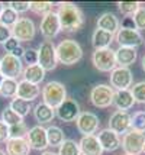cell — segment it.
<instances>
[{
    "label": "cell",
    "mask_w": 145,
    "mask_h": 155,
    "mask_svg": "<svg viewBox=\"0 0 145 155\" xmlns=\"http://www.w3.org/2000/svg\"><path fill=\"white\" fill-rule=\"evenodd\" d=\"M124 155H126V154H124Z\"/></svg>",
    "instance_id": "obj_51"
},
{
    "label": "cell",
    "mask_w": 145,
    "mask_h": 155,
    "mask_svg": "<svg viewBox=\"0 0 145 155\" xmlns=\"http://www.w3.org/2000/svg\"><path fill=\"white\" fill-rule=\"evenodd\" d=\"M42 99L44 103H47L52 109L60 107L64 101L67 100V90L65 86L60 81H48L42 87Z\"/></svg>",
    "instance_id": "obj_3"
},
{
    "label": "cell",
    "mask_w": 145,
    "mask_h": 155,
    "mask_svg": "<svg viewBox=\"0 0 145 155\" xmlns=\"http://www.w3.org/2000/svg\"><path fill=\"white\" fill-rule=\"evenodd\" d=\"M115 55H116L117 65L125 68L132 65L138 58V52H137L135 48H126V47H119L115 51Z\"/></svg>",
    "instance_id": "obj_21"
},
{
    "label": "cell",
    "mask_w": 145,
    "mask_h": 155,
    "mask_svg": "<svg viewBox=\"0 0 145 155\" xmlns=\"http://www.w3.org/2000/svg\"><path fill=\"white\" fill-rule=\"evenodd\" d=\"M7 6H10L15 12L18 13H25L29 10V3L28 2H10Z\"/></svg>",
    "instance_id": "obj_40"
},
{
    "label": "cell",
    "mask_w": 145,
    "mask_h": 155,
    "mask_svg": "<svg viewBox=\"0 0 145 155\" xmlns=\"http://www.w3.org/2000/svg\"><path fill=\"white\" fill-rule=\"evenodd\" d=\"M9 107L12 109L13 112H16V113L21 116V117H25V116L29 115V112L32 110V107H31V103H29V101H26V100H22V99H19V97H15V99H12L10 104H9Z\"/></svg>",
    "instance_id": "obj_30"
},
{
    "label": "cell",
    "mask_w": 145,
    "mask_h": 155,
    "mask_svg": "<svg viewBox=\"0 0 145 155\" xmlns=\"http://www.w3.org/2000/svg\"><path fill=\"white\" fill-rule=\"evenodd\" d=\"M142 71L145 73V55H144V58H142Z\"/></svg>",
    "instance_id": "obj_46"
},
{
    "label": "cell",
    "mask_w": 145,
    "mask_h": 155,
    "mask_svg": "<svg viewBox=\"0 0 145 155\" xmlns=\"http://www.w3.org/2000/svg\"><path fill=\"white\" fill-rule=\"evenodd\" d=\"M36 29H35V23L32 19L29 18H21L16 22V25L12 28V36L19 42H29L35 38Z\"/></svg>",
    "instance_id": "obj_9"
},
{
    "label": "cell",
    "mask_w": 145,
    "mask_h": 155,
    "mask_svg": "<svg viewBox=\"0 0 145 155\" xmlns=\"http://www.w3.org/2000/svg\"><path fill=\"white\" fill-rule=\"evenodd\" d=\"M3 47H5V51H6V54H13V51L21 47V44H19V41L15 39L13 36H12V38L7 41V42L5 44V45H3Z\"/></svg>",
    "instance_id": "obj_42"
},
{
    "label": "cell",
    "mask_w": 145,
    "mask_h": 155,
    "mask_svg": "<svg viewBox=\"0 0 145 155\" xmlns=\"http://www.w3.org/2000/svg\"><path fill=\"white\" fill-rule=\"evenodd\" d=\"M58 155H81L80 145L74 139H65L58 149Z\"/></svg>",
    "instance_id": "obj_31"
},
{
    "label": "cell",
    "mask_w": 145,
    "mask_h": 155,
    "mask_svg": "<svg viewBox=\"0 0 145 155\" xmlns=\"http://www.w3.org/2000/svg\"><path fill=\"white\" fill-rule=\"evenodd\" d=\"M0 155H7V154L5 152V151H2V149H0Z\"/></svg>",
    "instance_id": "obj_49"
},
{
    "label": "cell",
    "mask_w": 145,
    "mask_h": 155,
    "mask_svg": "<svg viewBox=\"0 0 145 155\" xmlns=\"http://www.w3.org/2000/svg\"><path fill=\"white\" fill-rule=\"evenodd\" d=\"M52 3L51 2H31L29 3V10H32L36 15H48L52 12Z\"/></svg>",
    "instance_id": "obj_32"
},
{
    "label": "cell",
    "mask_w": 145,
    "mask_h": 155,
    "mask_svg": "<svg viewBox=\"0 0 145 155\" xmlns=\"http://www.w3.org/2000/svg\"><path fill=\"white\" fill-rule=\"evenodd\" d=\"M23 80L29 81V83H32V84H39L44 81L45 78V70L39 65V64H35V65H28V67L23 70Z\"/></svg>",
    "instance_id": "obj_26"
},
{
    "label": "cell",
    "mask_w": 145,
    "mask_h": 155,
    "mask_svg": "<svg viewBox=\"0 0 145 155\" xmlns=\"http://www.w3.org/2000/svg\"><path fill=\"white\" fill-rule=\"evenodd\" d=\"M97 28H99V29H103L106 32L115 34V32L119 31L120 23H119V19L116 18L115 13H112V12H104V13H102L99 18H97Z\"/></svg>",
    "instance_id": "obj_20"
},
{
    "label": "cell",
    "mask_w": 145,
    "mask_h": 155,
    "mask_svg": "<svg viewBox=\"0 0 145 155\" xmlns=\"http://www.w3.org/2000/svg\"><path fill=\"white\" fill-rule=\"evenodd\" d=\"M78 145H80L81 155H102L103 154V148H102L100 142L97 139V136H94V135L83 136L81 141L78 142Z\"/></svg>",
    "instance_id": "obj_19"
},
{
    "label": "cell",
    "mask_w": 145,
    "mask_h": 155,
    "mask_svg": "<svg viewBox=\"0 0 145 155\" xmlns=\"http://www.w3.org/2000/svg\"><path fill=\"white\" fill-rule=\"evenodd\" d=\"M26 141H28L31 149H36V151H45L49 147L48 138H47V129L41 125H36L29 129Z\"/></svg>",
    "instance_id": "obj_15"
},
{
    "label": "cell",
    "mask_w": 145,
    "mask_h": 155,
    "mask_svg": "<svg viewBox=\"0 0 145 155\" xmlns=\"http://www.w3.org/2000/svg\"><path fill=\"white\" fill-rule=\"evenodd\" d=\"M80 106L76 100L73 99H67L62 103L60 107L55 109V115L62 122H74L77 120V117L80 116Z\"/></svg>",
    "instance_id": "obj_16"
},
{
    "label": "cell",
    "mask_w": 145,
    "mask_h": 155,
    "mask_svg": "<svg viewBox=\"0 0 145 155\" xmlns=\"http://www.w3.org/2000/svg\"><path fill=\"white\" fill-rule=\"evenodd\" d=\"M131 129L132 130H137V132L145 134V112L139 110V112H137V113L132 115Z\"/></svg>",
    "instance_id": "obj_35"
},
{
    "label": "cell",
    "mask_w": 145,
    "mask_h": 155,
    "mask_svg": "<svg viewBox=\"0 0 145 155\" xmlns=\"http://www.w3.org/2000/svg\"><path fill=\"white\" fill-rule=\"evenodd\" d=\"M83 58V49L74 39H64L57 45V60L64 65H74Z\"/></svg>",
    "instance_id": "obj_2"
},
{
    "label": "cell",
    "mask_w": 145,
    "mask_h": 155,
    "mask_svg": "<svg viewBox=\"0 0 145 155\" xmlns=\"http://www.w3.org/2000/svg\"><path fill=\"white\" fill-rule=\"evenodd\" d=\"M97 139L100 142V145H102V148L103 151H107V152H113V151H116L117 148H120V138L117 134H115L113 130L110 129H102L100 132H99V135H97Z\"/></svg>",
    "instance_id": "obj_17"
},
{
    "label": "cell",
    "mask_w": 145,
    "mask_h": 155,
    "mask_svg": "<svg viewBox=\"0 0 145 155\" xmlns=\"http://www.w3.org/2000/svg\"><path fill=\"white\" fill-rule=\"evenodd\" d=\"M3 7H5V5H3V3H0V13H2V10H3Z\"/></svg>",
    "instance_id": "obj_48"
},
{
    "label": "cell",
    "mask_w": 145,
    "mask_h": 155,
    "mask_svg": "<svg viewBox=\"0 0 145 155\" xmlns=\"http://www.w3.org/2000/svg\"><path fill=\"white\" fill-rule=\"evenodd\" d=\"M38 64L45 71L55 70L58 60H57V47L52 41H44L38 48Z\"/></svg>",
    "instance_id": "obj_7"
},
{
    "label": "cell",
    "mask_w": 145,
    "mask_h": 155,
    "mask_svg": "<svg viewBox=\"0 0 145 155\" xmlns=\"http://www.w3.org/2000/svg\"><path fill=\"white\" fill-rule=\"evenodd\" d=\"M113 38H115V34L106 32L103 29L97 28L96 31L93 32V35H91V44H93L94 49H106V48H110Z\"/></svg>",
    "instance_id": "obj_24"
},
{
    "label": "cell",
    "mask_w": 145,
    "mask_h": 155,
    "mask_svg": "<svg viewBox=\"0 0 145 155\" xmlns=\"http://www.w3.org/2000/svg\"><path fill=\"white\" fill-rule=\"evenodd\" d=\"M41 155H58V154H55V152H52V151H44Z\"/></svg>",
    "instance_id": "obj_45"
},
{
    "label": "cell",
    "mask_w": 145,
    "mask_h": 155,
    "mask_svg": "<svg viewBox=\"0 0 145 155\" xmlns=\"http://www.w3.org/2000/svg\"><path fill=\"white\" fill-rule=\"evenodd\" d=\"M3 80H5V77L2 75V73H0V86H2V83H3Z\"/></svg>",
    "instance_id": "obj_47"
},
{
    "label": "cell",
    "mask_w": 145,
    "mask_h": 155,
    "mask_svg": "<svg viewBox=\"0 0 145 155\" xmlns=\"http://www.w3.org/2000/svg\"><path fill=\"white\" fill-rule=\"evenodd\" d=\"M117 7H119L120 13L125 15L126 18H129V16H133L137 13V10L141 7V5L138 2H119Z\"/></svg>",
    "instance_id": "obj_34"
},
{
    "label": "cell",
    "mask_w": 145,
    "mask_h": 155,
    "mask_svg": "<svg viewBox=\"0 0 145 155\" xmlns=\"http://www.w3.org/2000/svg\"><path fill=\"white\" fill-rule=\"evenodd\" d=\"M122 28H128V29H137V28H135V23H133V20H132V18H125L124 22H122Z\"/></svg>",
    "instance_id": "obj_44"
},
{
    "label": "cell",
    "mask_w": 145,
    "mask_h": 155,
    "mask_svg": "<svg viewBox=\"0 0 145 155\" xmlns=\"http://www.w3.org/2000/svg\"><path fill=\"white\" fill-rule=\"evenodd\" d=\"M120 147L126 155H139L145 149V134L137 130H128L122 138Z\"/></svg>",
    "instance_id": "obj_6"
},
{
    "label": "cell",
    "mask_w": 145,
    "mask_h": 155,
    "mask_svg": "<svg viewBox=\"0 0 145 155\" xmlns=\"http://www.w3.org/2000/svg\"><path fill=\"white\" fill-rule=\"evenodd\" d=\"M47 138H48V145L49 147H61L62 142L65 141V135H64V132H62L61 128H58V126H49L47 129Z\"/></svg>",
    "instance_id": "obj_27"
},
{
    "label": "cell",
    "mask_w": 145,
    "mask_h": 155,
    "mask_svg": "<svg viewBox=\"0 0 145 155\" xmlns=\"http://www.w3.org/2000/svg\"><path fill=\"white\" fill-rule=\"evenodd\" d=\"M18 81L13 78H5L0 86V96L5 99H15L18 94Z\"/></svg>",
    "instance_id": "obj_28"
},
{
    "label": "cell",
    "mask_w": 145,
    "mask_h": 155,
    "mask_svg": "<svg viewBox=\"0 0 145 155\" xmlns=\"http://www.w3.org/2000/svg\"><path fill=\"white\" fill-rule=\"evenodd\" d=\"M42 36L47 41H51L52 38H55L58 32L61 31V25H60V19L57 12H51V13L42 16L41 25H39Z\"/></svg>",
    "instance_id": "obj_14"
},
{
    "label": "cell",
    "mask_w": 145,
    "mask_h": 155,
    "mask_svg": "<svg viewBox=\"0 0 145 155\" xmlns=\"http://www.w3.org/2000/svg\"><path fill=\"white\" fill-rule=\"evenodd\" d=\"M0 73L5 78L16 80L23 73L21 58H18L12 54H5L0 58Z\"/></svg>",
    "instance_id": "obj_8"
},
{
    "label": "cell",
    "mask_w": 145,
    "mask_h": 155,
    "mask_svg": "<svg viewBox=\"0 0 145 155\" xmlns=\"http://www.w3.org/2000/svg\"><path fill=\"white\" fill-rule=\"evenodd\" d=\"M19 19H21V18H19V13L15 12L10 6L3 7V10H2V13H0V23H2V25H5V26H7V28H13Z\"/></svg>",
    "instance_id": "obj_29"
},
{
    "label": "cell",
    "mask_w": 145,
    "mask_h": 155,
    "mask_svg": "<svg viewBox=\"0 0 145 155\" xmlns=\"http://www.w3.org/2000/svg\"><path fill=\"white\" fill-rule=\"evenodd\" d=\"M132 20L135 23L137 31H144L145 29V6H141L137 10V13L132 16Z\"/></svg>",
    "instance_id": "obj_38"
},
{
    "label": "cell",
    "mask_w": 145,
    "mask_h": 155,
    "mask_svg": "<svg viewBox=\"0 0 145 155\" xmlns=\"http://www.w3.org/2000/svg\"><path fill=\"white\" fill-rule=\"evenodd\" d=\"M29 147L26 138H18V139H9L6 142V154L7 155H29Z\"/></svg>",
    "instance_id": "obj_23"
},
{
    "label": "cell",
    "mask_w": 145,
    "mask_h": 155,
    "mask_svg": "<svg viewBox=\"0 0 145 155\" xmlns=\"http://www.w3.org/2000/svg\"><path fill=\"white\" fill-rule=\"evenodd\" d=\"M115 100V90L109 84H96L90 91V101L99 109L110 107Z\"/></svg>",
    "instance_id": "obj_5"
},
{
    "label": "cell",
    "mask_w": 145,
    "mask_h": 155,
    "mask_svg": "<svg viewBox=\"0 0 145 155\" xmlns=\"http://www.w3.org/2000/svg\"><path fill=\"white\" fill-rule=\"evenodd\" d=\"M57 15L60 19L61 31L64 32H77L84 25L83 10L73 3H60Z\"/></svg>",
    "instance_id": "obj_1"
},
{
    "label": "cell",
    "mask_w": 145,
    "mask_h": 155,
    "mask_svg": "<svg viewBox=\"0 0 145 155\" xmlns=\"http://www.w3.org/2000/svg\"><path fill=\"white\" fill-rule=\"evenodd\" d=\"M10 38H12V28H7L0 23V44L5 45Z\"/></svg>",
    "instance_id": "obj_41"
},
{
    "label": "cell",
    "mask_w": 145,
    "mask_h": 155,
    "mask_svg": "<svg viewBox=\"0 0 145 155\" xmlns=\"http://www.w3.org/2000/svg\"><path fill=\"white\" fill-rule=\"evenodd\" d=\"M91 62H93L94 68L102 73H112L117 67L115 51L110 48L94 49V52L91 55Z\"/></svg>",
    "instance_id": "obj_4"
},
{
    "label": "cell",
    "mask_w": 145,
    "mask_h": 155,
    "mask_svg": "<svg viewBox=\"0 0 145 155\" xmlns=\"http://www.w3.org/2000/svg\"><path fill=\"white\" fill-rule=\"evenodd\" d=\"M76 125L78 132L83 134V136H89V135H94L97 132V129L100 126V120L91 112H81L80 116L77 117Z\"/></svg>",
    "instance_id": "obj_12"
},
{
    "label": "cell",
    "mask_w": 145,
    "mask_h": 155,
    "mask_svg": "<svg viewBox=\"0 0 145 155\" xmlns=\"http://www.w3.org/2000/svg\"><path fill=\"white\" fill-rule=\"evenodd\" d=\"M113 104L117 107V110H124V112L132 109V106L135 104V99L132 96L131 90H119V91H115Z\"/></svg>",
    "instance_id": "obj_25"
},
{
    "label": "cell",
    "mask_w": 145,
    "mask_h": 155,
    "mask_svg": "<svg viewBox=\"0 0 145 155\" xmlns=\"http://www.w3.org/2000/svg\"><path fill=\"white\" fill-rule=\"evenodd\" d=\"M131 120L132 116L128 112L115 110L109 117V129L117 135H122V134L125 135L128 130H131Z\"/></svg>",
    "instance_id": "obj_13"
},
{
    "label": "cell",
    "mask_w": 145,
    "mask_h": 155,
    "mask_svg": "<svg viewBox=\"0 0 145 155\" xmlns=\"http://www.w3.org/2000/svg\"><path fill=\"white\" fill-rule=\"evenodd\" d=\"M29 129L26 128V125L22 122V123H18V125H13L9 128V135H10V139H18V138H25L28 135Z\"/></svg>",
    "instance_id": "obj_37"
},
{
    "label": "cell",
    "mask_w": 145,
    "mask_h": 155,
    "mask_svg": "<svg viewBox=\"0 0 145 155\" xmlns=\"http://www.w3.org/2000/svg\"><path fill=\"white\" fill-rule=\"evenodd\" d=\"M39 94H41V88H39V86L32 84V83H29V81H26V80L19 81L16 97H19L22 100H26L31 103V101H34L35 99H38Z\"/></svg>",
    "instance_id": "obj_18"
},
{
    "label": "cell",
    "mask_w": 145,
    "mask_h": 155,
    "mask_svg": "<svg viewBox=\"0 0 145 155\" xmlns=\"http://www.w3.org/2000/svg\"><path fill=\"white\" fill-rule=\"evenodd\" d=\"M2 120L5 122L6 125H9V126H13V125L22 123V122H23V117H21L16 112H13L12 109L7 106V107H5L2 110Z\"/></svg>",
    "instance_id": "obj_33"
},
{
    "label": "cell",
    "mask_w": 145,
    "mask_h": 155,
    "mask_svg": "<svg viewBox=\"0 0 145 155\" xmlns=\"http://www.w3.org/2000/svg\"><path fill=\"white\" fill-rule=\"evenodd\" d=\"M9 125H6L5 122L0 119V142H7L10 139V135H9Z\"/></svg>",
    "instance_id": "obj_43"
},
{
    "label": "cell",
    "mask_w": 145,
    "mask_h": 155,
    "mask_svg": "<svg viewBox=\"0 0 145 155\" xmlns=\"http://www.w3.org/2000/svg\"><path fill=\"white\" fill-rule=\"evenodd\" d=\"M133 83V75L129 68L116 67L110 73V87L113 90H129Z\"/></svg>",
    "instance_id": "obj_10"
},
{
    "label": "cell",
    "mask_w": 145,
    "mask_h": 155,
    "mask_svg": "<svg viewBox=\"0 0 145 155\" xmlns=\"http://www.w3.org/2000/svg\"><path fill=\"white\" fill-rule=\"evenodd\" d=\"M131 93L133 96L135 101L145 103V81H138L131 87Z\"/></svg>",
    "instance_id": "obj_36"
},
{
    "label": "cell",
    "mask_w": 145,
    "mask_h": 155,
    "mask_svg": "<svg viewBox=\"0 0 145 155\" xmlns=\"http://www.w3.org/2000/svg\"><path fill=\"white\" fill-rule=\"evenodd\" d=\"M55 109H52L51 106H48L47 103H38L34 109V117L35 120L38 122L39 125H45V123H49V122L54 120L55 117Z\"/></svg>",
    "instance_id": "obj_22"
},
{
    "label": "cell",
    "mask_w": 145,
    "mask_h": 155,
    "mask_svg": "<svg viewBox=\"0 0 145 155\" xmlns=\"http://www.w3.org/2000/svg\"><path fill=\"white\" fill-rule=\"evenodd\" d=\"M144 154H145V149H144Z\"/></svg>",
    "instance_id": "obj_50"
},
{
    "label": "cell",
    "mask_w": 145,
    "mask_h": 155,
    "mask_svg": "<svg viewBox=\"0 0 145 155\" xmlns=\"http://www.w3.org/2000/svg\"><path fill=\"white\" fill-rule=\"evenodd\" d=\"M119 47H126V48H135L142 45L144 42V38L139 31L137 29H128V28H119V31L115 35Z\"/></svg>",
    "instance_id": "obj_11"
},
{
    "label": "cell",
    "mask_w": 145,
    "mask_h": 155,
    "mask_svg": "<svg viewBox=\"0 0 145 155\" xmlns=\"http://www.w3.org/2000/svg\"><path fill=\"white\" fill-rule=\"evenodd\" d=\"M25 62L28 65H35L38 64V49H34V48H29V49H25V54L22 57Z\"/></svg>",
    "instance_id": "obj_39"
}]
</instances>
